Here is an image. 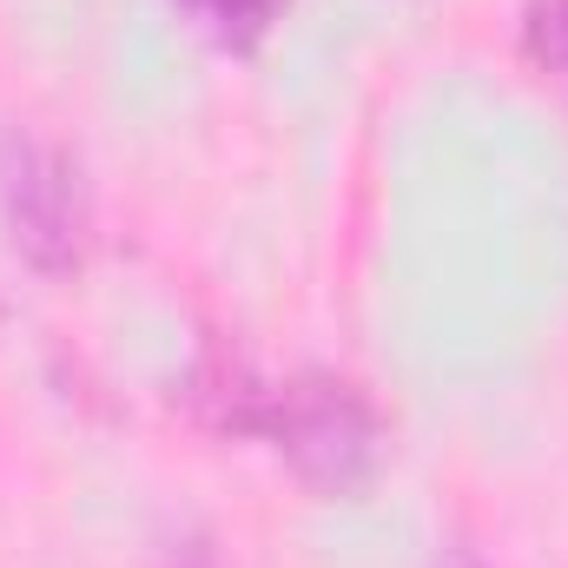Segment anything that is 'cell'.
<instances>
[{
  "label": "cell",
  "instance_id": "cell-1",
  "mask_svg": "<svg viewBox=\"0 0 568 568\" xmlns=\"http://www.w3.org/2000/svg\"><path fill=\"white\" fill-rule=\"evenodd\" d=\"M258 429L278 436L291 469L331 496H351L377 463V424H371L364 397L351 384H331V377H304L291 390H272Z\"/></svg>",
  "mask_w": 568,
  "mask_h": 568
},
{
  "label": "cell",
  "instance_id": "cell-2",
  "mask_svg": "<svg viewBox=\"0 0 568 568\" xmlns=\"http://www.w3.org/2000/svg\"><path fill=\"white\" fill-rule=\"evenodd\" d=\"M0 212L7 232L20 245L27 265L40 272H67L80 265V185L73 165L33 133H7L0 140Z\"/></svg>",
  "mask_w": 568,
  "mask_h": 568
},
{
  "label": "cell",
  "instance_id": "cell-3",
  "mask_svg": "<svg viewBox=\"0 0 568 568\" xmlns=\"http://www.w3.org/2000/svg\"><path fill=\"white\" fill-rule=\"evenodd\" d=\"M199 13H205V27L219 33V40H232V47H252L265 27H272V13H278V0H192Z\"/></svg>",
  "mask_w": 568,
  "mask_h": 568
},
{
  "label": "cell",
  "instance_id": "cell-4",
  "mask_svg": "<svg viewBox=\"0 0 568 568\" xmlns=\"http://www.w3.org/2000/svg\"><path fill=\"white\" fill-rule=\"evenodd\" d=\"M549 27H556V53L568 60V0H556V20Z\"/></svg>",
  "mask_w": 568,
  "mask_h": 568
}]
</instances>
